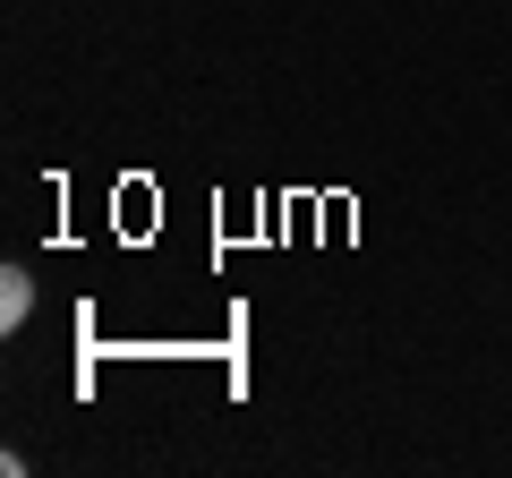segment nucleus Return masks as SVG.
Listing matches in <instances>:
<instances>
[{
    "mask_svg": "<svg viewBox=\"0 0 512 478\" xmlns=\"http://www.w3.org/2000/svg\"><path fill=\"white\" fill-rule=\"evenodd\" d=\"M26 316H35V274H26V265H9V274H0V333H18Z\"/></svg>",
    "mask_w": 512,
    "mask_h": 478,
    "instance_id": "nucleus-1",
    "label": "nucleus"
}]
</instances>
